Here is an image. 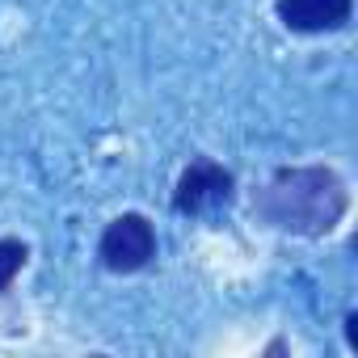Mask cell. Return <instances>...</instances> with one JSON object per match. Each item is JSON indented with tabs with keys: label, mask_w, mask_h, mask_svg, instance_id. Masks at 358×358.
<instances>
[{
	"label": "cell",
	"mask_w": 358,
	"mask_h": 358,
	"mask_svg": "<svg viewBox=\"0 0 358 358\" xmlns=\"http://www.w3.org/2000/svg\"><path fill=\"white\" fill-rule=\"evenodd\" d=\"M345 211H350V190L324 164L278 169L253 194V215L266 228L291 236H329L345 220Z\"/></svg>",
	"instance_id": "1"
},
{
	"label": "cell",
	"mask_w": 358,
	"mask_h": 358,
	"mask_svg": "<svg viewBox=\"0 0 358 358\" xmlns=\"http://www.w3.org/2000/svg\"><path fill=\"white\" fill-rule=\"evenodd\" d=\"M97 257H101V266H106V270H114V274L143 270V266L156 257V228H152L143 215L127 211V215L110 220V228L101 232Z\"/></svg>",
	"instance_id": "2"
},
{
	"label": "cell",
	"mask_w": 358,
	"mask_h": 358,
	"mask_svg": "<svg viewBox=\"0 0 358 358\" xmlns=\"http://www.w3.org/2000/svg\"><path fill=\"white\" fill-rule=\"evenodd\" d=\"M232 173L215 160H194L182 177H177V190H173V211L177 215H211L220 207L232 203Z\"/></svg>",
	"instance_id": "3"
},
{
	"label": "cell",
	"mask_w": 358,
	"mask_h": 358,
	"mask_svg": "<svg viewBox=\"0 0 358 358\" xmlns=\"http://www.w3.org/2000/svg\"><path fill=\"white\" fill-rule=\"evenodd\" d=\"M354 13V0H278V22L295 34L341 30Z\"/></svg>",
	"instance_id": "4"
},
{
	"label": "cell",
	"mask_w": 358,
	"mask_h": 358,
	"mask_svg": "<svg viewBox=\"0 0 358 358\" xmlns=\"http://www.w3.org/2000/svg\"><path fill=\"white\" fill-rule=\"evenodd\" d=\"M26 257H30L26 241H13V236H5V241H0V291H9V287H13V278L22 274Z\"/></svg>",
	"instance_id": "5"
},
{
	"label": "cell",
	"mask_w": 358,
	"mask_h": 358,
	"mask_svg": "<svg viewBox=\"0 0 358 358\" xmlns=\"http://www.w3.org/2000/svg\"><path fill=\"white\" fill-rule=\"evenodd\" d=\"M345 337H350V345L358 350V316H354V312L345 316Z\"/></svg>",
	"instance_id": "6"
}]
</instances>
